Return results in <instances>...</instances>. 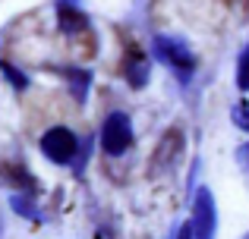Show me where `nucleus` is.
<instances>
[{
	"label": "nucleus",
	"mask_w": 249,
	"mask_h": 239,
	"mask_svg": "<svg viewBox=\"0 0 249 239\" xmlns=\"http://www.w3.org/2000/svg\"><path fill=\"white\" fill-rule=\"evenodd\" d=\"M41 151L48 160H54V164H70V160L76 158V151H79V139L73 135V129L67 126H51L48 132L41 135Z\"/></svg>",
	"instance_id": "nucleus-3"
},
{
	"label": "nucleus",
	"mask_w": 249,
	"mask_h": 239,
	"mask_svg": "<svg viewBox=\"0 0 249 239\" xmlns=\"http://www.w3.org/2000/svg\"><path fill=\"white\" fill-rule=\"evenodd\" d=\"M123 76H126V82L133 88H142V85H145V82H148V57H145V50H139V48H129L126 50Z\"/></svg>",
	"instance_id": "nucleus-6"
},
{
	"label": "nucleus",
	"mask_w": 249,
	"mask_h": 239,
	"mask_svg": "<svg viewBox=\"0 0 249 239\" xmlns=\"http://www.w3.org/2000/svg\"><path fill=\"white\" fill-rule=\"evenodd\" d=\"M152 50H155V57H158L164 66H170L177 76H180V82H186L189 76H193L196 57H193V50H189L180 38H174V35H155Z\"/></svg>",
	"instance_id": "nucleus-1"
},
{
	"label": "nucleus",
	"mask_w": 249,
	"mask_h": 239,
	"mask_svg": "<svg viewBox=\"0 0 249 239\" xmlns=\"http://www.w3.org/2000/svg\"><path fill=\"white\" fill-rule=\"evenodd\" d=\"M57 22H60V29L70 32V35L89 29V16L79 10L76 0H60V3H57Z\"/></svg>",
	"instance_id": "nucleus-5"
},
{
	"label": "nucleus",
	"mask_w": 249,
	"mask_h": 239,
	"mask_svg": "<svg viewBox=\"0 0 249 239\" xmlns=\"http://www.w3.org/2000/svg\"><path fill=\"white\" fill-rule=\"evenodd\" d=\"M0 69H3V76H6V79H10V82H13L16 88H19V92H22V88L29 85V79H25V76L19 73V69H13V66H10L6 60H0Z\"/></svg>",
	"instance_id": "nucleus-9"
},
{
	"label": "nucleus",
	"mask_w": 249,
	"mask_h": 239,
	"mask_svg": "<svg viewBox=\"0 0 249 239\" xmlns=\"http://www.w3.org/2000/svg\"><path fill=\"white\" fill-rule=\"evenodd\" d=\"M177 239H193V227H189V223H183V227H180V236H177Z\"/></svg>",
	"instance_id": "nucleus-12"
},
{
	"label": "nucleus",
	"mask_w": 249,
	"mask_h": 239,
	"mask_svg": "<svg viewBox=\"0 0 249 239\" xmlns=\"http://www.w3.org/2000/svg\"><path fill=\"white\" fill-rule=\"evenodd\" d=\"M193 239H214V227H218V214H214V198L208 189L196 192V202H193Z\"/></svg>",
	"instance_id": "nucleus-4"
},
{
	"label": "nucleus",
	"mask_w": 249,
	"mask_h": 239,
	"mask_svg": "<svg viewBox=\"0 0 249 239\" xmlns=\"http://www.w3.org/2000/svg\"><path fill=\"white\" fill-rule=\"evenodd\" d=\"M237 160L243 164V170L249 173V142H246V145H240V148H237Z\"/></svg>",
	"instance_id": "nucleus-11"
},
{
	"label": "nucleus",
	"mask_w": 249,
	"mask_h": 239,
	"mask_svg": "<svg viewBox=\"0 0 249 239\" xmlns=\"http://www.w3.org/2000/svg\"><path fill=\"white\" fill-rule=\"evenodd\" d=\"M129 145H133V123H129L126 113H110L107 120H104L101 126V148L104 154H110V158H120V154L129 151Z\"/></svg>",
	"instance_id": "nucleus-2"
},
{
	"label": "nucleus",
	"mask_w": 249,
	"mask_h": 239,
	"mask_svg": "<svg viewBox=\"0 0 249 239\" xmlns=\"http://www.w3.org/2000/svg\"><path fill=\"white\" fill-rule=\"evenodd\" d=\"M67 79H70V88H73V98L85 101V95H89V82H91V73H85V69H67Z\"/></svg>",
	"instance_id": "nucleus-7"
},
{
	"label": "nucleus",
	"mask_w": 249,
	"mask_h": 239,
	"mask_svg": "<svg viewBox=\"0 0 249 239\" xmlns=\"http://www.w3.org/2000/svg\"><path fill=\"white\" fill-rule=\"evenodd\" d=\"M237 88L249 92V44L240 50V60H237Z\"/></svg>",
	"instance_id": "nucleus-8"
},
{
	"label": "nucleus",
	"mask_w": 249,
	"mask_h": 239,
	"mask_svg": "<svg viewBox=\"0 0 249 239\" xmlns=\"http://www.w3.org/2000/svg\"><path fill=\"white\" fill-rule=\"evenodd\" d=\"M243 239H249V233H246V236H243Z\"/></svg>",
	"instance_id": "nucleus-13"
},
{
	"label": "nucleus",
	"mask_w": 249,
	"mask_h": 239,
	"mask_svg": "<svg viewBox=\"0 0 249 239\" xmlns=\"http://www.w3.org/2000/svg\"><path fill=\"white\" fill-rule=\"evenodd\" d=\"M231 117H233V123H237L240 129H246V132H249V101H240V104L231 111Z\"/></svg>",
	"instance_id": "nucleus-10"
}]
</instances>
